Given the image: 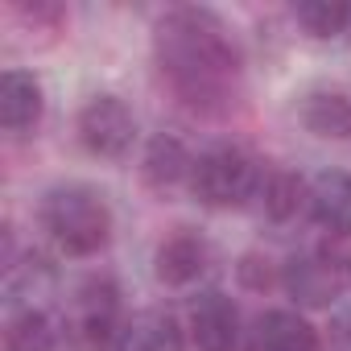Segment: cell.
Returning a JSON list of instances; mask_svg holds the SVG:
<instances>
[{
	"label": "cell",
	"mask_w": 351,
	"mask_h": 351,
	"mask_svg": "<svg viewBox=\"0 0 351 351\" xmlns=\"http://www.w3.org/2000/svg\"><path fill=\"white\" fill-rule=\"evenodd\" d=\"M211 269V244L195 232V228H178L169 232L157 252H153V277L169 289H186L195 285L203 273Z\"/></svg>",
	"instance_id": "8"
},
{
	"label": "cell",
	"mask_w": 351,
	"mask_h": 351,
	"mask_svg": "<svg viewBox=\"0 0 351 351\" xmlns=\"http://www.w3.org/2000/svg\"><path fill=\"white\" fill-rule=\"evenodd\" d=\"M236 277H240V285L252 289V293H269L273 285L281 289V265H273L265 252H244L240 265H236Z\"/></svg>",
	"instance_id": "19"
},
{
	"label": "cell",
	"mask_w": 351,
	"mask_h": 351,
	"mask_svg": "<svg viewBox=\"0 0 351 351\" xmlns=\"http://www.w3.org/2000/svg\"><path fill=\"white\" fill-rule=\"evenodd\" d=\"M306 215L330 240H351V173L347 169L314 173L306 191Z\"/></svg>",
	"instance_id": "9"
},
{
	"label": "cell",
	"mask_w": 351,
	"mask_h": 351,
	"mask_svg": "<svg viewBox=\"0 0 351 351\" xmlns=\"http://www.w3.org/2000/svg\"><path fill=\"white\" fill-rule=\"evenodd\" d=\"M293 21L302 25L306 38L330 42V38L347 34V25H351V5H343V0H302V5H293Z\"/></svg>",
	"instance_id": "18"
},
{
	"label": "cell",
	"mask_w": 351,
	"mask_h": 351,
	"mask_svg": "<svg viewBox=\"0 0 351 351\" xmlns=\"http://www.w3.org/2000/svg\"><path fill=\"white\" fill-rule=\"evenodd\" d=\"M191 169H195V157L173 132H157L141 153V182L149 191H157V195H169V191L186 186Z\"/></svg>",
	"instance_id": "12"
},
{
	"label": "cell",
	"mask_w": 351,
	"mask_h": 351,
	"mask_svg": "<svg viewBox=\"0 0 351 351\" xmlns=\"http://www.w3.org/2000/svg\"><path fill=\"white\" fill-rule=\"evenodd\" d=\"M124 306H120V289L112 277H87L75 298H71V314H66V339L75 351H116L120 330H124Z\"/></svg>",
	"instance_id": "4"
},
{
	"label": "cell",
	"mask_w": 351,
	"mask_h": 351,
	"mask_svg": "<svg viewBox=\"0 0 351 351\" xmlns=\"http://www.w3.org/2000/svg\"><path fill=\"white\" fill-rule=\"evenodd\" d=\"M186 335L199 351H240L244 343V322H240V306L236 298H228L223 289H207L195 298L191 306V322Z\"/></svg>",
	"instance_id": "7"
},
{
	"label": "cell",
	"mask_w": 351,
	"mask_h": 351,
	"mask_svg": "<svg viewBox=\"0 0 351 351\" xmlns=\"http://www.w3.org/2000/svg\"><path fill=\"white\" fill-rule=\"evenodd\" d=\"M153 58L169 91L199 116H219L244 75V54L211 9H169L153 29Z\"/></svg>",
	"instance_id": "1"
},
{
	"label": "cell",
	"mask_w": 351,
	"mask_h": 351,
	"mask_svg": "<svg viewBox=\"0 0 351 351\" xmlns=\"http://www.w3.org/2000/svg\"><path fill=\"white\" fill-rule=\"evenodd\" d=\"M306 191H310V182L302 173H293L285 165H265L256 207H261V215L269 223H289L298 211H306Z\"/></svg>",
	"instance_id": "15"
},
{
	"label": "cell",
	"mask_w": 351,
	"mask_h": 351,
	"mask_svg": "<svg viewBox=\"0 0 351 351\" xmlns=\"http://www.w3.org/2000/svg\"><path fill=\"white\" fill-rule=\"evenodd\" d=\"M281 289L298 310H326L351 289V256L339 248L293 252L281 265Z\"/></svg>",
	"instance_id": "5"
},
{
	"label": "cell",
	"mask_w": 351,
	"mask_h": 351,
	"mask_svg": "<svg viewBox=\"0 0 351 351\" xmlns=\"http://www.w3.org/2000/svg\"><path fill=\"white\" fill-rule=\"evenodd\" d=\"M298 120L318 141H351V95L335 87H314L302 95Z\"/></svg>",
	"instance_id": "14"
},
{
	"label": "cell",
	"mask_w": 351,
	"mask_h": 351,
	"mask_svg": "<svg viewBox=\"0 0 351 351\" xmlns=\"http://www.w3.org/2000/svg\"><path fill=\"white\" fill-rule=\"evenodd\" d=\"M261 173H265V161H256L248 149L223 141V145H211L195 157L186 191L211 211H236V207L256 203Z\"/></svg>",
	"instance_id": "3"
},
{
	"label": "cell",
	"mask_w": 351,
	"mask_h": 351,
	"mask_svg": "<svg viewBox=\"0 0 351 351\" xmlns=\"http://www.w3.org/2000/svg\"><path fill=\"white\" fill-rule=\"evenodd\" d=\"M335 343H339V351H351V310L339 314V322H335Z\"/></svg>",
	"instance_id": "20"
},
{
	"label": "cell",
	"mask_w": 351,
	"mask_h": 351,
	"mask_svg": "<svg viewBox=\"0 0 351 351\" xmlns=\"http://www.w3.org/2000/svg\"><path fill=\"white\" fill-rule=\"evenodd\" d=\"M75 132H79V141H83V149H87L91 157L120 161V157H128V149H132V141H136V116H132V108H128L120 95L99 91V95H91V99L79 108Z\"/></svg>",
	"instance_id": "6"
},
{
	"label": "cell",
	"mask_w": 351,
	"mask_h": 351,
	"mask_svg": "<svg viewBox=\"0 0 351 351\" xmlns=\"http://www.w3.org/2000/svg\"><path fill=\"white\" fill-rule=\"evenodd\" d=\"M54 289V265L42 256V252H25L17 265H9L5 273V302L9 310H29V306H42L38 298H46Z\"/></svg>",
	"instance_id": "17"
},
{
	"label": "cell",
	"mask_w": 351,
	"mask_h": 351,
	"mask_svg": "<svg viewBox=\"0 0 351 351\" xmlns=\"http://www.w3.org/2000/svg\"><path fill=\"white\" fill-rule=\"evenodd\" d=\"M248 351H326V343L302 310H265L248 330Z\"/></svg>",
	"instance_id": "10"
},
{
	"label": "cell",
	"mask_w": 351,
	"mask_h": 351,
	"mask_svg": "<svg viewBox=\"0 0 351 351\" xmlns=\"http://www.w3.org/2000/svg\"><path fill=\"white\" fill-rule=\"evenodd\" d=\"M116 351H186V326L169 310H136L124 318Z\"/></svg>",
	"instance_id": "13"
},
{
	"label": "cell",
	"mask_w": 351,
	"mask_h": 351,
	"mask_svg": "<svg viewBox=\"0 0 351 351\" xmlns=\"http://www.w3.org/2000/svg\"><path fill=\"white\" fill-rule=\"evenodd\" d=\"M38 223L54 240V248L62 256H75V261L99 256L116 232V215H112L108 199L87 182L50 186L38 203Z\"/></svg>",
	"instance_id": "2"
},
{
	"label": "cell",
	"mask_w": 351,
	"mask_h": 351,
	"mask_svg": "<svg viewBox=\"0 0 351 351\" xmlns=\"http://www.w3.org/2000/svg\"><path fill=\"white\" fill-rule=\"evenodd\" d=\"M62 326L46 306L29 310H9L5 318V351H58Z\"/></svg>",
	"instance_id": "16"
},
{
	"label": "cell",
	"mask_w": 351,
	"mask_h": 351,
	"mask_svg": "<svg viewBox=\"0 0 351 351\" xmlns=\"http://www.w3.org/2000/svg\"><path fill=\"white\" fill-rule=\"evenodd\" d=\"M46 116V91H42V79L34 71H21V66H9L0 75V124L5 132L21 136L29 128H38Z\"/></svg>",
	"instance_id": "11"
}]
</instances>
